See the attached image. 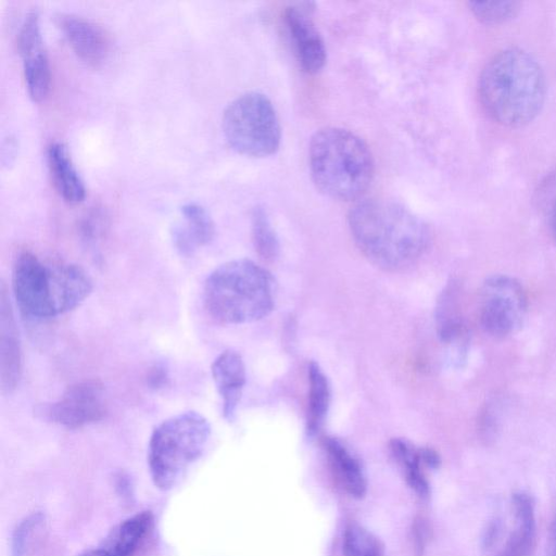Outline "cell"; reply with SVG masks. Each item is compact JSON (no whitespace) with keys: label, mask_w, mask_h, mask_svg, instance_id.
Here are the masks:
<instances>
[{"label":"cell","mask_w":556,"mask_h":556,"mask_svg":"<svg viewBox=\"0 0 556 556\" xmlns=\"http://www.w3.org/2000/svg\"><path fill=\"white\" fill-rule=\"evenodd\" d=\"M348 225L359 251L384 270L409 267L430 242L428 226L408 208L389 199L359 200L348 214Z\"/></svg>","instance_id":"obj_1"},{"label":"cell","mask_w":556,"mask_h":556,"mask_svg":"<svg viewBox=\"0 0 556 556\" xmlns=\"http://www.w3.org/2000/svg\"><path fill=\"white\" fill-rule=\"evenodd\" d=\"M478 94L486 114L506 127L532 122L543 108L546 81L540 63L526 50L509 47L484 64Z\"/></svg>","instance_id":"obj_2"},{"label":"cell","mask_w":556,"mask_h":556,"mask_svg":"<svg viewBox=\"0 0 556 556\" xmlns=\"http://www.w3.org/2000/svg\"><path fill=\"white\" fill-rule=\"evenodd\" d=\"M308 164L316 188L340 201L364 194L375 173L368 146L354 132L339 127H326L313 135Z\"/></svg>","instance_id":"obj_3"},{"label":"cell","mask_w":556,"mask_h":556,"mask_svg":"<svg viewBox=\"0 0 556 556\" xmlns=\"http://www.w3.org/2000/svg\"><path fill=\"white\" fill-rule=\"evenodd\" d=\"M208 315L218 323L241 325L266 317L275 306V280L251 260L240 258L216 267L203 287Z\"/></svg>","instance_id":"obj_4"},{"label":"cell","mask_w":556,"mask_h":556,"mask_svg":"<svg viewBox=\"0 0 556 556\" xmlns=\"http://www.w3.org/2000/svg\"><path fill=\"white\" fill-rule=\"evenodd\" d=\"M210 434L207 419L193 410L179 413L156 426L148 447L154 485L162 491L173 489L201 457Z\"/></svg>","instance_id":"obj_5"},{"label":"cell","mask_w":556,"mask_h":556,"mask_svg":"<svg viewBox=\"0 0 556 556\" xmlns=\"http://www.w3.org/2000/svg\"><path fill=\"white\" fill-rule=\"evenodd\" d=\"M222 128L226 141L238 153L264 157L276 153L281 128L271 101L261 92L250 91L225 109Z\"/></svg>","instance_id":"obj_6"},{"label":"cell","mask_w":556,"mask_h":556,"mask_svg":"<svg viewBox=\"0 0 556 556\" xmlns=\"http://www.w3.org/2000/svg\"><path fill=\"white\" fill-rule=\"evenodd\" d=\"M528 298L522 285L508 275L486 278L480 293L479 319L482 328L496 338L517 332L526 318Z\"/></svg>","instance_id":"obj_7"},{"label":"cell","mask_w":556,"mask_h":556,"mask_svg":"<svg viewBox=\"0 0 556 556\" xmlns=\"http://www.w3.org/2000/svg\"><path fill=\"white\" fill-rule=\"evenodd\" d=\"M12 289L24 317L33 321L55 317L52 263L42 262L30 251L20 252L13 263Z\"/></svg>","instance_id":"obj_8"},{"label":"cell","mask_w":556,"mask_h":556,"mask_svg":"<svg viewBox=\"0 0 556 556\" xmlns=\"http://www.w3.org/2000/svg\"><path fill=\"white\" fill-rule=\"evenodd\" d=\"M106 409L103 384L89 379L70 386L59 400L40 413L51 422L76 429L101 420Z\"/></svg>","instance_id":"obj_9"},{"label":"cell","mask_w":556,"mask_h":556,"mask_svg":"<svg viewBox=\"0 0 556 556\" xmlns=\"http://www.w3.org/2000/svg\"><path fill=\"white\" fill-rule=\"evenodd\" d=\"M17 48L28 94L34 101L40 102L49 93L51 73L36 11L26 15L17 36Z\"/></svg>","instance_id":"obj_10"},{"label":"cell","mask_w":556,"mask_h":556,"mask_svg":"<svg viewBox=\"0 0 556 556\" xmlns=\"http://www.w3.org/2000/svg\"><path fill=\"white\" fill-rule=\"evenodd\" d=\"M55 23L74 53L87 65L99 66L110 51V38L97 23L80 15L60 13Z\"/></svg>","instance_id":"obj_11"},{"label":"cell","mask_w":556,"mask_h":556,"mask_svg":"<svg viewBox=\"0 0 556 556\" xmlns=\"http://www.w3.org/2000/svg\"><path fill=\"white\" fill-rule=\"evenodd\" d=\"M283 22L301 68L307 74L318 73L326 64L327 53L312 20L303 9L289 7L285 10Z\"/></svg>","instance_id":"obj_12"},{"label":"cell","mask_w":556,"mask_h":556,"mask_svg":"<svg viewBox=\"0 0 556 556\" xmlns=\"http://www.w3.org/2000/svg\"><path fill=\"white\" fill-rule=\"evenodd\" d=\"M23 370L21 341L13 309L3 283L0 288V383L4 394L20 383Z\"/></svg>","instance_id":"obj_13"},{"label":"cell","mask_w":556,"mask_h":556,"mask_svg":"<svg viewBox=\"0 0 556 556\" xmlns=\"http://www.w3.org/2000/svg\"><path fill=\"white\" fill-rule=\"evenodd\" d=\"M211 372L222 397L223 416L232 421L247 381L242 356L233 350L224 351L212 363Z\"/></svg>","instance_id":"obj_14"},{"label":"cell","mask_w":556,"mask_h":556,"mask_svg":"<svg viewBox=\"0 0 556 556\" xmlns=\"http://www.w3.org/2000/svg\"><path fill=\"white\" fill-rule=\"evenodd\" d=\"M514 528L497 556H533L536 548V519L534 501L526 492L511 496Z\"/></svg>","instance_id":"obj_15"},{"label":"cell","mask_w":556,"mask_h":556,"mask_svg":"<svg viewBox=\"0 0 556 556\" xmlns=\"http://www.w3.org/2000/svg\"><path fill=\"white\" fill-rule=\"evenodd\" d=\"M181 215L184 223L174 227L173 240L177 250L189 256L213 240L215 226L207 211L197 203L185 204Z\"/></svg>","instance_id":"obj_16"},{"label":"cell","mask_w":556,"mask_h":556,"mask_svg":"<svg viewBox=\"0 0 556 556\" xmlns=\"http://www.w3.org/2000/svg\"><path fill=\"white\" fill-rule=\"evenodd\" d=\"M330 466L341 486L353 497L366 493V479L358 459L338 439L327 437L323 441Z\"/></svg>","instance_id":"obj_17"},{"label":"cell","mask_w":556,"mask_h":556,"mask_svg":"<svg viewBox=\"0 0 556 556\" xmlns=\"http://www.w3.org/2000/svg\"><path fill=\"white\" fill-rule=\"evenodd\" d=\"M47 155L52 181L59 194L70 204L80 203L86 194L85 185L66 148L60 142H53L49 146Z\"/></svg>","instance_id":"obj_18"},{"label":"cell","mask_w":556,"mask_h":556,"mask_svg":"<svg viewBox=\"0 0 556 556\" xmlns=\"http://www.w3.org/2000/svg\"><path fill=\"white\" fill-rule=\"evenodd\" d=\"M152 514L140 511L116 525L99 546L109 556H132L152 525Z\"/></svg>","instance_id":"obj_19"},{"label":"cell","mask_w":556,"mask_h":556,"mask_svg":"<svg viewBox=\"0 0 556 556\" xmlns=\"http://www.w3.org/2000/svg\"><path fill=\"white\" fill-rule=\"evenodd\" d=\"M330 405V386L319 365L312 362L308 366V402L306 431L317 434L325 424Z\"/></svg>","instance_id":"obj_20"},{"label":"cell","mask_w":556,"mask_h":556,"mask_svg":"<svg viewBox=\"0 0 556 556\" xmlns=\"http://www.w3.org/2000/svg\"><path fill=\"white\" fill-rule=\"evenodd\" d=\"M390 450L394 459L405 471L406 481L409 486L420 496L429 495V483L424 471L419 448L403 439H393L390 442Z\"/></svg>","instance_id":"obj_21"},{"label":"cell","mask_w":556,"mask_h":556,"mask_svg":"<svg viewBox=\"0 0 556 556\" xmlns=\"http://www.w3.org/2000/svg\"><path fill=\"white\" fill-rule=\"evenodd\" d=\"M252 240L261 258L273 262L279 254L278 237L264 207L256 206L252 212Z\"/></svg>","instance_id":"obj_22"},{"label":"cell","mask_w":556,"mask_h":556,"mask_svg":"<svg viewBox=\"0 0 556 556\" xmlns=\"http://www.w3.org/2000/svg\"><path fill=\"white\" fill-rule=\"evenodd\" d=\"M343 556H384V545L372 532L357 523L345 528Z\"/></svg>","instance_id":"obj_23"},{"label":"cell","mask_w":556,"mask_h":556,"mask_svg":"<svg viewBox=\"0 0 556 556\" xmlns=\"http://www.w3.org/2000/svg\"><path fill=\"white\" fill-rule=\"evenodd\" d=\"M45 530V517L36 513L25 517L12 536V556H29L40 541Z\"/></svg>","instance_id":"obj_24"},{"label":"cell","mask_w":556,"mask_h":556,"mask_svg":"<svg viewBox=\"0 0 556 556\" xmlns=\"http://www.w3.org/2000/svg\"><path fill=\"white\" fill-rule=\"evenodd\" d=\"M469 10L480 22L497 25L514 18L521 9L519 1H470Z\"/></svg>","instance_id":"obj_25"},{"label":"cell","mask_w":556,"mask_h":556,"mask_svg":"<svg viewBox=\"0 0 556 556\" xmlns=\"http://www.w3.org/2000/svg\"><path fill=\"white\" fill-rule=\"evenodd\" d=\"M502 533V522L498 518L491 519L485 526L482 534V546L484 549H491L500 540Z\"/></svg>","instance_id":"obj_26"},{"label":"cell","mask_w":556,"mask_h":556,"mask_svg":"<svg viewBox=\"0 0 556 556\" xmlns=\"http://www.w3.org/2000/svg\"><path fill=\"white\" fill-rule=\"evenodd\" d=\"M419 455L424 467L435 469L441 464L440 455L430 447L419 448Z\"/></svg>","instance_id":"obj_27"},{"label":"cell","mask_w":556,"mask_h":556,"mask_svg":"<svg viewBox=\"0 0 556 556\" xmlns=\"http://www.w3.org/2000/svg\"><path fill=\"white\" fill-rule=\"evenodd\" d=\"M168 377L163 367L155 366L148 374V384L154 389L162 388L166 384Z\"/></svg>","instance_id":"obj_28"},{"label":"cell","mask_w":556,"mask_h":556,"mask_svg":"<svg viewBox=\"0 0 556 556\" xmlns=\"http://www.w3.org/2000/svg\"><path fill=\"white\" fill-rule=\"evenodd\" d=\"M414 534H415V541L417 545V551H421L425 546V543L428 538V528L424 520H417L414 526Z\"/></svg>","instance_id":"obj_29"},{"label":"cell","mask_w":556,"mask_h":556,"mask_svg":"<svg viewBox=\"0 0 556 556\" xmlns=\"http://www.w3.org/2000/svg\"><path fill=\"white\" fill-rule=\"evenodd\" d=\"M546 556H556V516L551 522L547 540H546Z\"/></svg>","instance_id":"obj_30"},{"label":"cell","mask_w":556,"mask_h":556,"mask_svg":"<svg viewBox=\"0 0 556 556\" xmlns=\"http://www.w3.org/2000/svg\"><path fill=\"white\" fill-rule=\"evenodd\" d=\"M78 556H109V555L103 549L98 547L96 549L86 551Z\"/></svg>","instance_id":"obj_31"},{"label":"cell","mask_w":556,"mask_h":556,"mask_svg":"<svg viewBox=\"0 0 556 556\" xmlns=\"http://www.w3.org/2000/svg\"><path fill=\"white\" fill-rule=\"evenodd\" d=\"M552 227H553V231L556 237V203H554L553 210H552Z\"/></svg>","instance_id":"obj_32"}]
</instances>
